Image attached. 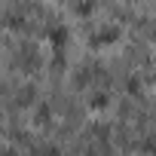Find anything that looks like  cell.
Instances as JSON below:
<instances>
[{"mask_svg":"<svg viewBox=\"0 0 156 156\" xmlns=\"http://www.w3.org/2000/svg\"><path fill=\"white\" fill-rule=\"evenodd\" d=\"M113 37H116V28H104L101 34H98V43L104 46V43H113Z\"/></svg>","mask_w":156,"mask_h":156,"instance_id":"obj_2","label":"cell"},{"mask_svg":"<svg viewBox=\"0 0 156 156\" xmlns=\"http://www.w3.org/2000/svg\"><path fill=\"white\" fill-rule=\"evenodd\" d=\"M67 37H70V31H67L64 25H58V28H49V43H52L55 49H61V46L67 43Z\"/></svg>","mask_w":156,"mask_h":156,"instance_id":"obj_1","label":"cell"},{"mask_svg":"<svg viewBox=\"0 0 156 156\" xmlns=\"http://www.w3.org/2000/svg\"><path fill=\"white\" fill-rule=\"evenodd\" d=\"M89 104H92L95 110H98V107H107V95H101V92H98V95H92V101H89Z\"/></svg>","mask_w":156,"mask_h":156,"instance_id":"obj_3","label":"cell"}]
</instances>
